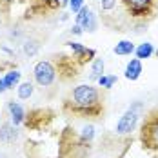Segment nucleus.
Segmentation results:
<instances>
[{
	"mask_svg": "<svg viewBox=\"0 0 158 158\" xmlns=\"http://www.w3.org/2000/svg\"><path fill=\"white\" fill-rule=\"evenodd\" d=\"M62 111L73 118H102L106 111V98L100 87L93 84H80L64 98Z\"/></svg>",
	"mask_w": 158,
	"mask_h": 158,
	"instance_id": "nucleus-1",
	"label": "nucleus"
},
{
	"mask_svg": "<svg viewBox=\"0 0 158 158\" xmlns=\"http://www.w3.org/2000/svg\"><path fill=\"white\" fill-rule=\"evenodd\" d=\"M95 140V126L87 124L80 131L65 127L58 140V158H85Z\"/></svg>",
	"mask_w": 158,
	"mask_h": 158,
	"instance_id": "nucleus-2",
	"label": "nucleus"
},
{
	"mask_svg": "<svg viewBox=\"0 0 158 158\" xmlns=\"http://www.w3.org/2000/svg\"><path fill=\"white\" fill-rule=\"evenodd\" d=\"M133 29L149 26L158 16V0H120Z\"/></svg>",
	"mask_w": 158,
	"mask_h": 158,
	"instance_id": "nucleus-3",
	"label": "nucleus"
},
{
	"mask_svg": "<svg viewBox=\"0 0 158 158\" xmlns=\"http://www.w3.org/2000/svg\"><path fill=\"white\" fill-rule=\"evenodd\" d=\"M140 143L145 151L158 153V106L145 113L140 124Z\"/></svg>",
	"mask_w": 158,
	"mask_h": 158,
	"instance_id": "nucleus-4",
	"label": "nucleus"
},
{
	"mask_svg": "<svg viewBox=\"0 0 158 158\" xmlns=\"http://www.w3.org/2000/svg\"><path fill=\"white\" fill-rule=\"evenodd\" d=\"M140 111H142V104L136 102V104H133V106L120 116V120L116 122V127H114V131H116L118 136H127V135H131V133L136 129L138 118H140Z\"/></svg>",
	"mask_w": 158,
	"mask_h": 158,
	"instance_id": "nucleus-5",
	"label": "nucleus"
},
{
	"mask_svg": "<svg viewBox=\"0 0 158 158\" xmlns=\"http://www.w3.org/2000/svg\"><path fill=\"white\" fill-rule=\"evenodd\" d=\"M33 78H35V82L40 87H51L56 82V78H58L55 64L51 62V60H40V62H36L35 67H33Z\"/></svg>",
	"mask_w": 158,
	"mask_h": 158,
	"instance_id": "nucleus-6",
	"label": "nucleus"
},
{
	"mask_svg": "<svg viewBox=\"0 0 158 158\" xmlns=\"http://www.w3.org/2000/svg\"><path fill=\"white\" fill-rule=\"evenodd\" d=\"M55 113L51 109H29L26 111V120H24V126L31 131H36V129H42V127L48 126L49 120H53Z\"/></svg>",
	"mask_w": 158,
	"mask_h": 158,
	"instance_id": "nucleus-7",
	"label": "nucleus"
},
{
	"mask_svg": "<svg viewBox=\"0 0 158 158\" xmlns=\"http://www.w3.org/2000/svg\"><path fill=\"white\" fill-rule=\"evenodd\" d=\"M55 67H56V75H58V80H73L77 78L80 69V64L73 58V56H65V55H60L55 62Z\"/></svg>",
	"mask_w": 158,
	"mask_h": 158,
	"instance_id": "nucleus-8",
	"label": "nucleus"
},
{
	"mask_svg": "<svg viewBox=\"0 0 158 158\" xmlns=\"http://www.w3.org/2000/svg\"><path fill=\"white\" fill-rule=\"evenodd\" d=\"M67 48L71 49V53H73V58L80 64V67L82 65H85L87 62H93L96 58V51L93 48H85L84 44H80V42H75V40H71V42H67Z\"/></svg>",
	"mask_w": 158,
	"mask_h": 158,
	"instance_id": "nucleus-9",
	"label": "nucleus"
},
{
	"mask_svg": "<svg viewBox=\"0 0 158 158\" xmlns=\"http://www.w3.org/2000/svg\"><path fill=\"white\" fill-rule=\"evenodd\" d=\"M77 24L82 27V31H85V33L96 31L98 20H96V15L93 13V9L89 6H82V9L77 13Z\"/></svg>",
	"mask_w": 158,
	"mask_h": 158,
	"instance_id": "nucleus-10",
	"label": "nucleus"
},
{
	"mask_svg": "<svg viewBox=\"0 0 158 158\" xmlns=\"http://www.w3.org/2000/svg\"><path fill=\"white\" fill-rule=\"evenodd\" d=\"M62 7V0H31V11L36 15H48Z\"/></svg>",
	"mask_w": 158,
	"mask_h": 158,
	"instance_id": "nucleus-11",
	"label": "nucleus"
},
{
	"mask_svg": "<svg viewBox=\"0 0 158 158\" xmlns=\"http://www.w3.org/2000/svg\"><path fill=\"white\" fill-rule=\"evenodd\" d=\"M7 113H9V122L13 126H24V120H26V109L20 102L15 100H9L7 102Z\"/></svg>",
	"mask_w": 158,
	"mask_h": 158,
	"instance_id": "nucleus-12",
	"label": "nucleus"
},
{
	"mask_svg": "<svg viewBox=\"0 0 158 158\" xmlns=\"http://www.w3.org/2000/svg\"><path fill=\"white\" fill-rule=\"evenodd\" d=\"M18 140V129L11 122H4L0 124V142L2 143H15Z\"/></svg>",
	"mask_w": 158,
	"mask_h": 158,
	"instance_id": "nucleus-13",
	"label": "nucleus"
},
{
	"mask_svg": "<svg viewBox=\"0 0 158 158\" xmlns=\"http://www.w3.org/2000/svg\"><path fill=\"white\" fill-rule=\"evenodd\" d=\"M143 73V67H142V60H138V58H131L126 65V78L131 80V82H135V80H138L142 77Z\"/></svg>",
	"mask_w": 158,
	"mask_h": 158,
	"instance_id": "nucleus-14",
	"label": "nucleus"
},
{
	"mask_svg": "<svg viewBox=\"0 0 158 158\" xmlns=\"http://www.w3.org/2000/svg\"><path fill=\"white\" fill-rule=\"evenodd\" d=\"M114 55H118V56H129V55H133L135 53V44L131 42V40H120L116 46H114Z\"/></svg>",
	"mask_w": 158,
	"mask_h": 158,
	"instance_id": "nucleus-15",
	"label": "nucleus"
},
{
	"mask_svg": "<svg viewBox=\"0 0 158 158\" xmlns=\"http://www.w3.org/2000/svg\"><path fill=\"white\" fill-rule=\"evenodd\" d=\"M20 78H22V73H20L18 69H11V71H7V73L2 77V80H4V84H6L7 89L16 87V85L20 84Z\"/></svg>",
	"mask_w": 158,
	"mask_h": 158,
	"instance_id": "nucleus-16",
	"label": "nucleus"
},
{
	"mask_svg": "<svg viewBox=\"0 0 158 158\" xmlns=\"http://www.w3.org/2000/svg\"><path fill=\"white\" fill-rule=\"evenodd\" d=\"M153 53H155V46H153L151 42H143V44H140L138 48H135V55H136V58H138V60L151 58V56H153Z\"/></svg>",
	"mask_w": 158,
	"mask_h": 158,
	"instance_id": "nucleus-17",
	"label": "nucleus"
},
{
	"mask_svg": "<svg viewBox=\"0 0 158 158\" xmlns=\"http://www.w3.org/2000/svg\"><path fill=\"white\" fill-rule=\"evenodd\" d=\"M104 65H106V64H104L102 58H95V60H93V65H91V75H89L91 82H96V80L104 75Z\"/></svg>",
	"mask_w": 158,
	"mask_h": 158,
	"instance_id": "nucleus-18",
	"label": "nucleus"
},
{
	"mask_svg": "<svg viewBox=\"0 0 158 158\" xmlns=\"http://www.w3.org/2000/svg\"><path fill=\"white\" fill-rule=\"evenodd\" d=\"M33 91H35V87H33L31 82L18 84V100H29L33 96Z\"/></svg>",
	"mask_w": 158,
	"mask_h": 158,
	"instance_id": "nucleus-19",
	"label": "nucleus"
},
{
	"mask_svg": "<svg viewBox=\"0 0 158 158\" xmlns=\"http://www.w3.org/2000/svg\"><path fill=\"white\" fill-rule=\"evenodd\" d=\"M96 82H98L100 87H104V89H111V87L118 82V77H116V75H102Z\"/></svg>",
	"mask_w": 158,
	"mask_h": 158,
	"instance_id": "nucleus-20",
	"label": "nucleus"
},
{
	"mask_svg": "<svg viewBox=\"0 0 158 158\" xmlns=\"http://www.w3.org/2000/svg\"><path fill=\"white\" fill-rule=\"evenodd\" d=\"M67 6H69V9L77 15L80 9H82V6H84V0H69V4H67Z\"/></svg>",
	"mask_w": 158,
	"mask_h": 158,
	"instance_id": "nucleus-21",
	"label": "nucleus"
},
{
	"mask_svg": "<svg viewBox=\"0 0 158 158\" xmlns=\"http://www.w3.org/2000/svg\"><path fill=\"white\" fill-rule=\"evenodd\" d=\"M36 49H38V46H36L35 42H31V44L27 42V44H26V48H24V51H26V53L31 56V55H35V53H36Z\"/></svg>",
	"mask_w": 158,
	"mask_h": 158,
	"instance_id": "nucleus-22",
	"label": "nucleus"
},
{
	"mask_svg": "<svg viewBox=\"0 0 158 158\" xmlns=\"http://www.w3.org/2000/svg\"><path fill=\"white\" fill-rule=\"evenodd\" d=\"M71 33H73V35H82V27H80L78 24H75V26H73V27H71Z\"/></svg>",
	"mask_w": 158,
	"mask_h": 158,
	"instance_id": "nucleus-23",
	"label": "nucleus"
},
{
	"mask_svg": "<svg viewBox=\"0 0 158 158\" xmlns=\"http://www.w3.org/2000/svg\"><path fill=\"white\" fill-rule=\"evenodd\" d=\"M6 91H7V87H6V84H4L2 77H0V93H6Z\"/></svg>",
	"mask_w": 158,
	"mask_h": 158,
	"instance_id": "nucleus-24",
	"label": "nucleus"
},
{
	"mask_svg": "<svg viewBox=\"0 0 158 158\" xmlns=\"http://www.w3.org/2000/svg\"><path fill=\"white\" fill-rule=\"evenodd\" d=\"M67 4H69V0H62V7H65Z\"/></svg>",
	"mask_w": 158,
	"mask_h": 158,
	"instance_id": "nucleus-25",
	"label": "nucleus"
},
{
	"mask_svg": "<svg viewBox=\"0 0 158 158\" xmlns=\"http://www.w3.org/2000/svg\"><path fill=\"white\" fill-rule=\"evenodd\" d=\"M153 55H155V56L158 58V49H155V53H153Z\"/></svg>",
	"mask_w": 158,
	"mask_h": 158,
	"instance_id": "nucleus-26",
	"label": "nucleus"
}]
</instances>
